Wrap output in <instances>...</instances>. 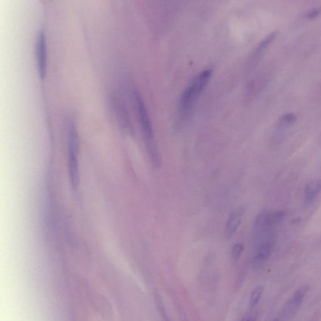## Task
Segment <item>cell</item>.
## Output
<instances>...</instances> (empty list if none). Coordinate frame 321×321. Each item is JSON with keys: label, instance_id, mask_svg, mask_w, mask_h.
Returning a JSON list of instances; mask_svg holds the SVG:
<instances>
[{"label": "cell", "instance_id": "9", "mask_svg": "<svg viewBox=\"0 0 321 321\" xmlns=\"http://www.w3.org/2000/svg\"><path fill=\"white\" fill-rule=\"evenodd\" d=\"M309 290L308 285H303L296 292L293 298V303L296 305H299L304 300Z\"/></svg>", "mask_w": 321, "mask_h": 321}, {"label": "cell", "instance_id": "11", "mask_svg": "<svg viewBox=\"0 0 321 321\" xmlns=\"http://www.w3.org/2000/svg\"><path fill=\"white\" fill-rule=\"evenodd\" d=\"M276 35H277V33L274 32L271 33L269 36L265 38V39L261 42L259 46H258L257 50H256V53H259L261 51H262L264 49L266 48L267 46H268L274 39H275Z\"/></svg>", "mask_w": 321, "mask_h": 321}, {"label": "cell", "instance_id": "16", "mask_svg": "<svg viewBox=\"0 0 321 321\" xmlns=\"http://www.w3.org/2000/svg\"></svg>", "mask_w": 321, "mask_h": 321}, {"label": "cell", "instance_id": "7", "mask_svg": "<svg viewBox=\"0 0 321 321\" xmlns=\"http://www.w3.org/2000/svg\"><path fill=\"white\" fill-rule=\"evenodd\" d=\"M274 240L262 241L258 245L255 255L253 258V262L257 264L267 259L273 251Z\"/></svg>", "mask_w": 321, "mask_h": 321}, {"label": "cell", "instance_id": "14", "mask_svg": "<svg viewBox=\"0 0 321 321\" xmlns=\"http://www.w3.org/2000/svg\"><path fill=\"white\" fill-rule=\"evenodd\" d=\"M321 13V8H315L311 10L307 15L309 19H314L317 17Z\"/></svg>", "mask_w": 321, "mask_h": 321}, {"label": "cell", "instance_id": "1", "mask_svg": "<svg viewBox=\"0 0 321 321\" xmlns=\"http://www.w3.org/2000/svg\"><path fill=\"white\" fill-rule=\"evenodd\" d=\"M213 69H205L194 78L183 92L180 98L179 111L181 115L186 116L195 106L198 97L200 96L212 75Z\"/></svg>", "mask_w": 321, "mask_h": 321}, {"label": "cell", "instance_id": "10", "mask_svg": "<svg viewBox=\"0 0 321 321\" xmlns=\"http://www.w3.org/2000/svg\"><path fill=\"white\" fill-rule=\"evenodd\" d=\"M264 292L263 287H257L252 291L251 294V300H250V307L251 309L253 308L257 305L259 302L260 298Z\"/></svg>", "mask_w": 321, "mask_h": 321}, {"label": "cell", "instance_id": "8", "mask_svg": "<svg viewBox=\"0 0 321 321\" xmlns=\"http://www.w3.org/2000/svg\"><path fill=\"white\" fill-rule=\"evenodd\" d=\"M321 191V180H314L307 185L305 189L304 203L306 205L312 204Z\"/></svg>", "mask_w": 321, "mask_h": 321}, {"label": "cell", "instance_id": "3", "mask_svg": "<svg viewBox=\"0 0 321 321\" xmlns=\"http://www.w3.org/2000/svg\"><path fill=\"white\" fill-rule=\"evenodd\" d=\"M79 139L73 125L69 129L68 138V168L71 186L77 189L79 183Z\"/></svg>", "mask_w": 321, "mask_h": 321}, {"label": "cell", "instance_id": "6", "mask_svg": "<svg viewBox=\"0 0 321 321\" xmlns=\"http://www.w3.org/2000/svg\"><path fill=\"white\" fill-rule=\"evenodd\" d=\"M244 214V207L240 206L234 209L229 215L225 228V235L228 239L232 237L237 232V229L242 223Z\"/></svg>", "mask_w": 321, "mask_h": 321}, {"label": "cell", "instance_id": "12", "mask_svg": "<svg viewBox=\"0 0 321 321\" xmlns=\"http://www.w3.org/2000/svg\"><path fill=\"white\" fill-rule=\"evenodd\" d=\"M243 250H244V246L240 243H237L233 245L232 251H231V255L234 259H238L240 257Z\"/></svg>", "mask_w": 321, "mask_h": 321}, {"label": "cell", "instance_id": "2", "mask_svg": "<svg viewBox=\"0 0 321 321\" xmlns=\"http://www.w3.org/2000/svg\"><path fill=\"white\" fill-rule=\"evenodd\" d=\"M135 100L137 102V106L138 115L142 132H143L145 141L147 149H148L149 157L153 162L154 166L159 168L160 166V157L158 152L157 144L155 141V137L153 129L152 123L148 113V111L141 95L138 92L135 93Z\"/></svg>", "mask_w": 321, "mask_h": 321}, {"label": "cell", "instance_id": "15", "mask_svg": "<svg viewBox=\"0 0 321 321\" xmlns=\"http://www.w3.org/2000/svg\"><path fill=\"white\" fill-rule=\"evenodd\" d=\"M242 321H256V319L254 316H250L248 317L245 318Z\"/></svg>", "mask_w": 321, "mask_h": 321}, {"label": "cell", "instance_id": "13", "mask_svg": "<svg viewBox=\"0 0 321 321\" xmlns=\"http://www.w3.org/2000/svg\"><path fill=\"white\" fill-rule=\"evenodd\" d=\"M297 119L296 115L293 113L286 114L281 117V121L285 124H291L294 123Z\"/></svg>", "mask_w": 321, "mask_h": 321}, {"label": "cell", "instance_id": "4", "mask_svg": "<svg viewBox=\"0 0 321 321\" xmlns=\"http://www.w3.org/2000/svg\"><path fill=\"white\" fill-rule=\"evenodd\" d=\"M285 217L282 210L264 211L259 214L256 218L254 229L255 230L274 229Z\"/></svg>", "mask_w": 321, "mask_h": 321}, {"label": "cell", "instance_id": "5", "mask_svg": "<svg viewBox=\"0 0 321 321\" xmlns=\"http://www.w3.org/2000/svg\"><path fill=\"white\" fill-rule=\"evenodd\" d=\"M37 57L39 75L41 79H44L46 75L47 59H46V36L43 29L40 30L37 35Z\"/></svg>", "mask_w": 321, "mask_h": 321}]
</instances>
